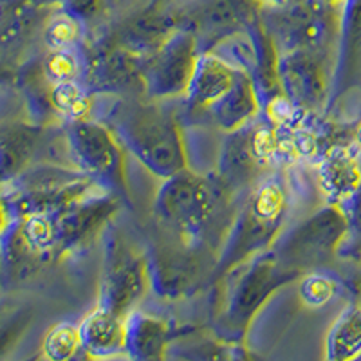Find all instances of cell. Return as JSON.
Returning a JSON list of instances; mask_svg holds the SVG:
<instances>
[{
	"label": "cell",
	"instance_id": "cell-1",
	"mask_svg": "<svg viewBox=\"0 0 361 361\" xmlns=\"http://www.w3.org/2000/svg\"><path fill=\"white\" fill-rule=\"evenodd\" d=\"M235 193L219 176H201L190 169L163 179L154 201L161 230L179 243L215 251L224 244L235 212Z\"/></svg>",
	"mask_w": 361,
	"mask_h": 361
},
{
	"label": "cell",
	"instance_id": "cell-2",
	"mask_svg": "<svg viewBox=\"0 0 361 361\" xmlns=\"http://www.w3.org/2000/svg\"><path fill=\"white\" fill-rule=\"evenodd\" d=\"M105 123L114 130L125 150L159 179L188 169L180 118L164 107L161 99L118 98Z\"/></svg>",
	"mask_w": 361,
	"mask_h": 361
},
{
	"label": "cell",
	"instance_id": "cell-3",
	"mask_svg": "<svg viewBox=\"0 0 361 361\" xmlns=\"http://www.w3.org/2000/svg\"><path fill=\"white\" fill-rule=\"evenodd\" d=\"M302 273L283 266L273 250L237 264L217 280L214 325L222 341L240 343L267 300Z\"/></svg>",
	"mask_w": 361,
	"mask_h": 361
},
{
	"label": "cell",
	"instance_id": "cell-4",
	"mask_svg": "<svg viewBox=\"0 0 361 361\" xmlns=\"http://www.w3.org/2000/svg\"><path fill=\"white\" fill-rule=\"evenodd\" d=\"M289 206V185L283 176L266 173L257 180L235 209L212 280L217 282L237 264L275 246L288 221Z\"/></svg>",
	"mask_w": 361,
	"mask_h": 361
},
{
	"label": "cell",
	"instance_id": "cell-5",
	"mask_svg": "<svg viewBox=\"0 0 361 361\" xmlns=\"http://www.w3.org/2000/svg\"><path fill=\"white\" fill-rule=\"evenodd\" d=\"M66 137L74 169L103 192L112 193L125 206H130L125 148L114 130L105 121L83 118L69 121Z\"/></svg>",
	"mask_w": 361,
	"mask_h": 361
},
{
	"label": "cell",
	"instance_id": "cell-6",
	"mask_svg": "<svg viewBox=\"0 0 361 361\" xmlns=\"http://www.w3.org/2000/svg\"><path fill=\"white\" fill-rule=\"evenodd\" d=\"M262 24L280 53L309 51L327 58L338 35V13L327 0H293L283 6H264Z\"/></svg>",
	"mask_w": 361,
	"mask_h": 361
},
{
	"label": "cell",
	"instance_id": "cell-7",
	"mask_svg": "<svg viewBox=\"0 0 361 361\" xmlns=\"http://www.w3.org/2000/svg\"><path fill=\"white\" fill-rule=\"evenodd\" d=\"M107 231L98 305L127 318L150 286L148 260L123 235Z\"/></svg>",
	"mask_w": 361,
	"mask_h": 361
},
{
	"label": "cell",
	"instance_id": "cell-8",
	"mask_svg": "<svg viewBox=\"0 0 361 361\" xmlns=\"http://www.w3.org/2000/svg\"><path fill=\"white\" fill-rule=\"evenodd\" d=\"M262 0H190L176 6L179 27L195 37L202 53L244 33L262 17Z\"/></svg>",
	"mask_w": 361,
	"mask_h": 361
},
{
	"label": "cell",
	"instance_id": "cell-9",
	"mask_svg": "<svg viewBox=\"0 0 361 361\" xmlns=\"http://www.w3.org/2000/svg\"><path fill=\"white\" fill-rule=\"evenodd\" d=\"M202 51L190 31L179 27L143 62L145 96L152 99L185 98Z\"/></svg>",
	"mask_w": 361,
	"mask_h": 361
},
{
	"label": "cell",
	"instance_id": "cell-10",
	"mask_svg": "<svg viewBox=\"0 0 361 361\" xmlns=\"http://www.w3.org/2000/svg\"><path fill=\"white\" fill-rule=\"evenodd\" d=\"M143 62L145 58L99 37L83 53L82 82L90 94L145 96Z\"/></svg>",
	"mask_w": 361,
	"mask_h": 361
},
{
	"label": "cell",
	"instance_id": "cell-11",
	"mask_svg": "<svg viewBox=\"0 0 361 361\" xmlns=\"http://www.w3.org/2000/svg\"><path fill=\"white\" fill-rule=\"evenodd\" d=\"M347 221L334 206L320 209L288 233L280 235L271 247L283 266L304 273L307 267L320 264L338 247Z\"/></svg>",
	"mask_w": 361,
	"mask_h": 361
},
{
	"label": "cell",
	"instance_id": "cell-12",
	"mask_svg": "<svg viewBox=\"0 0 361 361\" xmlns=\"http://www.w3.org/2000/svg\"><path fill=\"white\" fill-rule=\"evenodd\" d=\"M179 29L172 2L143 0V4L107 24L102 37L141 58L152 54Z\"/></svg>",
	"mask_w": 361,
	"mask_h": 361
},
{
	"label": "cell",
	"instance_id": "cell-13",
	"mask_svg": "<svg viewBox=\"0 0 361 361\" xmlns=\"http://www.w3.org/2000/svg\"><path fill=\"white\" fill-rule=\"evenodd\" d=\"M246 74L214 51L202 53L185 96V118L190 123L212 125L219 109L233 96Z\"/></svg>",
	"mask_w": 361,
	"mask_h": 361
},
{
	"label": "cell",
	"instance_id": "cell-14",
	"mask_svg": "<svg viewBox=\"0 0 361 361\" xmlns=\"http://www.w3.org/2000/svg\"><path fill=\"white\" fill-rule=\"evenodd\" d=\"M147 260L154 289L161 296L179 298L197 288V283L204 279V260H214L217 264V255L170 237L169 243L154 247Z\"/></svg>",
	"mask_w": 361,
	"mask_h": 361
},
{
	"label": "cell",
	"instance_id": "cell-15",
	"mask_svg": "<svg viewBox=\"0 0 361 361\" xmlns=\"http://www.w3.org/2000/svg\"><path fill=\"white\" fill-rule=\"evenodd\" d=\"M327 58L302 49L283 51L279 56V82L282 94L300 109L316 112L327 98Z\"/></svg>",
	"mask_w": 361,
	"mask_h": 361
},
{
	"label": "cell",
	"instance_id": "cell-16",
	"mask_svg": "<svg viewBox=\"0 0 361 361\" xmlns=\"http://www.w3.org/2000/svg\"><path fill=\"white\" fill-rule=\"evenodd\" d=\"M253 123V121H251ZM251 123L228 132L217 159V176L231 193L247 192L269 169L255 150Z\"/></svg>",
	"mask_w": 361,
	"mask_h": 361
},
{
	"label": "cell",
	"instance_id": "cell-17",
	"mask_svg": "<svg viewBox=\"0 0 361 361\" xmlns=\"http://www.w3.org/2000/svg\"><path fill=\"white\" fill-rule=\"evenodd\" d=\"M127 318L96 305L94 311L83 318L80 327L82 349L92 357H111L125 350Z\"/></svg>",
	"mask_w": 361,
	"mask_h": 361
},
{
	"label": "cell",
	"instance_id": "cell-18",
	"mask_svg": "<svg viewBox=\"0 0 361 361\" xmlns=\"http://www.w3.org/2000/svg\"><path fill=\"white\" fill-rule=\"evenodd\" d=\"M125 327V353L128 356L135 360H163L172 336L163 318L132 311Z\"/></svg>",
	"mask_w": 361,
	"mask_h": 361
},
{
	"label": "cell",
	"instance_id": "cell-19",
	"mask_svg": "<svg viewBox=\"0 0 361 361\" xmlns=\"http://www.w3.org/2000/svg\"><path fill=\"white\" fill-rule=\"evenodd\" d=\"M341 60L338 71V90L354 78L361 62V0H347L343 20H341Z\"/></svg>",
	"mask_w": 361,
	"mask_h": 361
},
{
	"label": "cell",
	"instance_id": "cell-20",
	"mask_svg": "<svg viewBox=\"0 0 361 361\" xmlns=\"http://www.w3.org/2000/svg\"><path fill=\"white\" fill-rule=\"evenodd\" d=\"M51 107L60 116H66L69 121L89 118L92 109V94L83 82L67 80V82L53 83L49 90Z\"/></svg>",
	"mask_w": 361,
	"mask_h": 361
},
{
	"label": "cell",
	"instance_id": "cell-21",
	"mask_svg": "<svg viewBox=\"0 0 361 361\" xmlns=\"http://www.w3.org/2000/svg\"><path fill=\"white\" fill-rule=\"evenodd\" d=\"M320 180L329 195H345L357 185V169L341 150L327 154L320 166Z\"/></svg>",
	"mask_w": 361,
	"mask_h": 361
},
{
	"label": "cell",
	"instance_id": "cell-22",
	"mask_svg": "<svg viewBox=\"0 0 361 361\" xmlns=\"http://www.w3.org/2000/svg\"><path fill=\"white\" fill-rule=\"evenodd\" d=\"M361 350V311H349L329 333L327 356L331 360H349Z\"/></svg>",
	"mask_w": 361,
	"mask_h": 361
},
{
	"label": "cell",
	"instance_id": "cell-23",
	"mask_svg": "<svg viewBox=\"0 0 361 361\" xmlns=\"http://www.w3.org/2000/svg\"><path fill=\"white\" fill-rule=\"evenodd\" d=\"M83 25L82 22H78L73 15L66 11V9H58L56 13L51 15V18L45 24V42L51 47V51L54 49H67V47H73L76 42L82 38Z\"/></svg>",
	"mask_w": 361,
	"mask_h": 361
},
{
	"label": "cell",
	"instance_id": "cell-24",
	"mask_svg": "<svg viewBox=\"0 0 361 361\" xmlns=\"http://www.w3.org/2000/svg\"><path fill=\"white\" fill-rule=\"evenodd\" d=\"M82 349L80 340V327L73 324H60L51 329V333L45 336L44 353L49 360H69Z\"/></svg>",
	"mask_w": 361,
	"mask_h": 361
},
{
	"label": "cell",
	"instance_id": "cell-25",
	"mask_svg": "<svg viewBox=\"0 0 361 361\" xmlns=\"http://www.w3.org/2000/svg\"><path fill=\"white\" fill-rule=\"evenodd\" d=\"M47 80L53 83L78 80L83 74V56H78L71 47L67 49H54L44 63Z\"/></svg>",
	"mask_w": 361,
	"mask_h": 361
},
{
	"label": "cell",
	"instance_id": "cell-26",
	"mask_svg": "<svg viewBox=\"0 0 361 361\" xmlns=\"http://www.w3.org/2000/svg\"><path fill=\"white\" fill-rule=\"evenodd\" d=\"M114 0H62L60 8L66 9L83 27L99 24L111 11Z\"/></svg>",
	"mask_w": 361,
	"mask_h": 361
},
{
	"label": "cell",
	"instance_id": "cell-27",
	"mask_svg": "<svg viewBox=\"0 0 361 361\" xmlns=\"http://www.w3.org/2000/svg\"><path fill=\"white\" fill-rule=\"evenodd\" d=\"M331 295H333V286L322 276H309L300 286V296L309 305H322L325 300L331 298Z\"/></svg>",
	"mask_w": 361,
	"mask_h": 361
},
{
	"label": "cell",
	"instance_id": "cell-28",
	"mask_svg": "<svg viewBox=\"0 0 361 361\" xmlns=\"http://www.w3.org/2000/svg\"><path fill=\"white\" fill-rule=\"evenodd\" d=\"M31 2H35V4L40 6V8H45V6H51V4H60L62 0H31Z\"/></svg>",
	"mask_w": 361,
	"mask_h": 361
},
{
	"label": "cell",
	"instance_id": "cell-29",
	"mask_svg": "<svg viewBox=\"0 0 361 361\" xmlns=\"http://www.w3.org/2000/svg\"><path fill=\"white\" fill-rule=\"evenodd\" d=\"M157 2H172V0H157Z\"/></svg>",
	"mask_w": 361,
	"mask_h": 361
},
{
	"label": "cell",
	"instance_id": "cell-30",
	"mask_svg": "<svg viewBox=\"0 0 361 361\" xmlns=\"http://www.w3.org/2000/svg\"><path fill=\"white\" fill-rule=\"evenodd\" d=\"M327 2H334V4H336V2H338V0H327Z\"/></svg>",
	"mask_w": 361,
	"mask_h": 361
}]
</instances>
